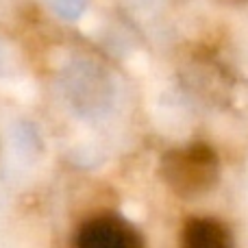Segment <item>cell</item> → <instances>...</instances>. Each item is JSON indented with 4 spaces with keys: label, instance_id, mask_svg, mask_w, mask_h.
<instances>
[{
    "label": "cell",
    "instance_id": "3",
    "mask_svg": "<svg viewBox=\"0 0 248 248\" xmlns=\"http://www.w3.org/2000/svg\"><path fill=\"white\" fill-rule=\"evenodd\" d=\"M181 248H233L231 233L214 218H192L181 233Z\"/></svg>",
    "mask_w": 248,
    "mask_h": 248
},
{
    "label": "cell",
    "instance_id": "2",
    "mask_svg": "<svg viewBox=\"0 0 248 248\" xmlns=\"http://www.w3.org/2000/svg\"><path fill=\"white\" fill-rule=\"evenodd\" d=\"M77 248H144L128 222L116 216H96L77 233Z\"/></svg>",
    "mask_w": 248,
    "mask_h": 248
},
{
    "label": "cell",
    "instance_id": "1",
    "mask_svg": "<svg viewBox=\"0 0 248 248\" xmlns=\"http://www.w3.org/2000/svg\"><path fill=\"white\" fill-rule=\"evenodd\" d=\"M163 181L179 196L207 192L218 179V155L209 144H189L185 148L168 150L159 163Z\"/></svg>",
    "mask_w": 248,
    "mask_h": 248
}]
</instances>
